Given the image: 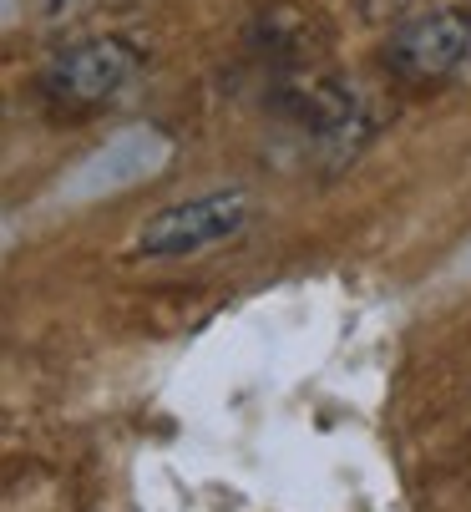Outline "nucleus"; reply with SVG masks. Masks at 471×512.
Here are the masks:
<instances>
[{
    "mask_svg": "<svg viewBox=\"0 0 471 512\" xmlns=\"http://www.w3.org/2000/svg\"><path fill=\"white\" fill-rule=\"evenodd\" d=\"M396 6H406V0H375V11H396Z\"/></svg>",
    "mask_w": 471,
    "mask_h": 512,
    "instance_id": "423d86ee",
    "label": "nucleus"
},
{
    "mask_svg": "<svg viewBox=\"0 0 471 512\" xmlns=\"http://www.w3.org/2000/svg\"><path fill=\"white\" fill-rule=\"evenodd\" d=\"M471 61L466 11H421L385 36V66L406 82H441Z\"/></svg>",
    "mask_w": 471,
    "mask_h": 512,
    "instance_id": "20e7f679",
    "label": "nucleus"
},
{
    "mask_svg": "<svg viewBox=\"0 0 471 512\" xmlns=\"http://www.w3.org/2000/svg\"><path fill=\"white\" fill-rule=\"evenodd\" d=\"M137 46L122 41V36H92V41H76L66 51H56L41 71V92L46 102L56 107H71V112H87V107H102L112 102L132 77H137Z\"/></svg>",
    "mask_w": 471,
    "mask_h": 512,
    "instance_id": "f03ea898",
    "label": "nucleus"
},
{
    "mask_svg": "<svg viewBox=\"0 0 471 512\" xmlns=\"http://www.w3.org/2000/svg\"><path fill=\"white\" fill-rule=\"evenodd\" d=\"M244 224H249V193L218 188V193H203V198L152 213L132 244V254L137 259H193L203 249H218L233 234H244Z\"/></svg>",
    "mask_w": 471,
    "mask_h": 512,
    "instance_id": "f257e3e1",
    "label": "nucleus"
},
{
    "mask_svg": "<svg viewBox=\"0 0 471 512\" xmlns=\"http://www.w3.org/2000/svg\"><path fill=\"white\" fill-rule=\"evenodd\" d=\"M173 163V137L157 132V127H127L117 132L107 148H97L92 158H82L66 183H61V198L71 203H92V198H107V193H127L147 178H157Z\"/></svg>",
    "mask_w": 471,
    "mask_h": 512,
    "instance_id": "7ed1b4c3",
    "label": "nucleus"
},
{
    "mask_svg": "<svg viewBox=\"0 0 471 512\" xmlns=\"http://www.w3.org/2000/svg\"><path fill=\"white\" fill-rule=\"evenodd\" d=\"M456 274H466V279H471V244L461 249V264H456Z\"/></svg>",
    "mask_w": 471,
    "mask_h": 512,
    "instance_id": "39448f33",
    "label": "nucleus"
}]
</instances>
